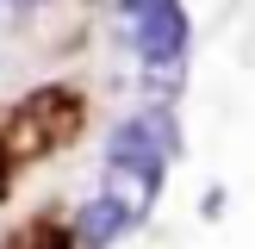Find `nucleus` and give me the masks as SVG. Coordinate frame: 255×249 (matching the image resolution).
I'll return each instance as SVG.
<instances>
[{"label": "nucleus", "mask_w": 255, "mask_h": 249, "mask_svg": "<svg viewBox=\"0 0 255 249\" xmlns=\"http://www.w3.org/2000/svg\"><path fill=\"white\" fill-rule=\"evenodd\" d=\"M12 168H19V162H12L6 143H0V199H6V187H12Z\"/></svg>", "instance_id": "423d86ee"}, {"label": "nucleus", "mask_w": 255, "mask_h": 249, "mask_svg": "<svg viewBox=\"0 0 255 249\" xmlns=\"http://www.w3.org/2000/svg\"><path fill=\"white\" fill-rule=\"evenodd\" d=\"M87 124V100L75 94V87H37V94H25L19 106H12V124H6V156L12 162H31V156H56V149H69L75 137H81Z\"/></svg>", "instance_id": "f257e3e1"}, {"label": "nucleus", "mask_w": 255, "mask_h": 249, "mask_svg": "<svg viewBox=\"0 0 255 249\" xmlns=\"http://www.w3.org/2000/svg\"><path fill=\"white\" fill-rule=\"evenodd\" d=\"M137 56L149 69H174L187 56V6L181 0H162V6H149L137 19Z\"/></svg>", "instance_id": "7ed1b4c3"}, {"label": "nucleus", "mask_w": 255, "mask_h": 249, "mask_svg": "<svg viewBox=\"0 0 255 249\" xmlns=\"http://www.w3.org/2000/svg\"><path fill=\"white\" fill-rule=\"evenodd\" d=\"M6 249H81V243H75L69 224L37 218V224H25V231H12V237H6Z\"/></svg>", "instance_id": "39448f33"}, {"label": "nucleus", "mask_w": 255, "mask_h": 249, "mask_svg": "<svg viewBox=\"0 0 255 249\" xmlns=\"http://www.w3.org/2000/svg\"><path fill=\"white\" fill-rule=\"evenodd\" d=\"M131 224H137V218L119 206V199H112V193H100V199H87V206H81V218H75V243H81V249H106L112 237H125Z\"/></svg>", "instance_id": "20e7f679"}, {"label": "nucleus", "mask_w": 255, "mask_h": 249, "mask_svg": "<svg viewBox=\"0 0 255 249\" xmlns=\"http://www.w3.org/2000/svg\"><path fill=\"white\" fill-rule=\"evenodd\" d=\"M149 6H162V0H125V12H131V19H143Z\"/></svg>", "instance_id": "0eeeda50"}, {"label": "nucleus", "mask_w": 255, "mask_h": 249, "mask_svg": "<svg viewBox=\"0 0 255 249\" xmlns=\"http://www.w3.org/2000/svg\"><path fill=\"white\" fill-rule=\"evenodd\" d=\"M174 149H181V143H174V119H168V112H137V119H125L119 131L106 137V168L162 181V162H168Z\"/></svg>", "instance_id": "f03ea898"}]
</instances>
